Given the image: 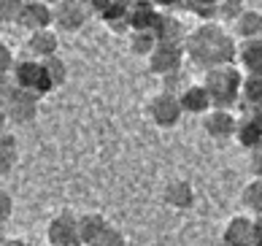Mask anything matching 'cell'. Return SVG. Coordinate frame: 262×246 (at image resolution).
<instances>
[{
	"mask_svg": "<svg viewBox=\"0 0 262 246\" xmlns=\"http://www.w3.org/2000/svg\"><path fill=\"white\" fill-rule=\"evenodd\" d=\"M90 6L84 0H62L54 6V25L62 33H79L90 19Z\"/></svg>",
	"mask_w": 262,
	"mask_h": 246,
	"instance_id": "8",
	"label": "cell"
},
{
	"mask_svg": "<svg viewBox=\"0 0 262 246\" xmlns=\"http://www.w3.org/2000/svg\"><path fill=\"white\" fill-rule=\"evenodd\" d=\"M41 63H43V68H46V76H49V81H52L54 90H57V87H62L65 78H68V65H65L62 57L54 54V57H49V60H41Z\"/></svg>",
	"mask_w": 262,
	"mask_h": 246,
	"instance_id": "26",
	"label": "cell"
},
{
	"mask_svg": "<svg viewBox=\"0 0 262 246\" xmlns=\"http://www.w3.org/2000/svg\"><path fill=\"white\" fill-rule=\"evenodd\" d=\"M3 246H33V243H27V241H22V238H6Z\"/></svg>",
	"mask_w": 262,
	"mask_h": 246,
	"instance_id": "35",
	"label": "cell"
},
{
	"mask_svg": "<svg viewBox=\"0 0 262 246\" xmlns=\"http://www.w3.org/2000/svg\"><path fill=\"white\" fill-rule=\"evenodd\" d=\"M241 203H244V209L249 214H262V179H251L244 192H241Z\"/></svg>",
	"mask_w": 262,
	"mask_h": 246,
	"instance_id": "24",
	"label": "cell"
},
{
	"mask_svg": "<svg viewBox=\"0 0 262 246\" xmlns=\"http://www.w3.org/2000/svg\"><path fill=\"white\" fill-rule=\"evenodd\" d=\"M38 103H41V97L22 90V87H16L14 81L3 87V111L11 122L16 125H27L33 122L38 116Z\"/></svg>",
	"mask_w": 262,
	"mask_h": 246,
	"instance_id": "3",
	"label": "cell"
},
{
	"mask_svg": "<svg viewBox=\"0 0 262 246\" xmlns=\"http://www.w3.org/2000/svg\"><path fill=\"white\" fill-rule=\"evenodd\" d=\"M244 73L241 68L235 65H219V68H211L203 76V84L206 90L211 92V100L213 108H235L241 106V90H244Z\"/></svg>",
	"mask_w": 262,
	"mask_h": 246,
	"instance_id": "2",
	"label": "cell"
},
{
	"mask_svg": "<svg viewBox=\"0 0 262 246\" xmlns=\"http://www.w3.org/2000/svg\"><path fill=\"white\" fill-rule=\"evenodd\" d=\"M262 106V76H246L241 90V108H259Z\"/></svg>",
	"mask_w": 262,
	"mask_h": 246,
	"instance_id": "21",
	"label": "cell"
},
{
	"mask_svg": "<svg viewBox=\"0 0 262 246\" xmlns=\"http://www.w3.org/2000/svg\"><path fill=\"white\" fill-rule=\"evenodd\" d=\"M22 11H25V0H0V16H3V22L19 25Z\"/></svg>",
	"mask_w": 262,
	"mask_h": 246,
	"instance_id": "27",
	"label": "cell"
},
{
	"mask_svg": "<svg viewBox=\"0 0 262 246\" xmlns=\"http://www.w3.org/2000/svg\"><path fill=\"white\" fill-rule=\"evenodd\" d=\"M92 246H127V241H124V235L116 230V228H108Z\"/></svg>",
	"mask_w": 262,
	"mask_h": 246,
	"instance_id": "29",
	"label": "cell"
},
{
	"mask_svg": "<svg viewBox=\"0 0 262 246\" xmlns=\"http://www.w3.org/2000/svg\"><path fill=\"white\" fill-rule=\"evenodd\" d=\"M235 138L249 152H254V149L262 146V116L257 114V108H246V111H244V116L238 119Z\"/></svg>",
	"mask_w": 262,
	"mask_h": 246,
	"instance_id": "12",
	"label": "cell"
},
{
	"mask_svg": "<svg viewBox=\"0 0 262 246\" xmlns=\"http://www.w3.org/2000/svg\"><path fill=\"white\" fill-rule=\"evenodd\" d=\"M19 25L30 33H38V30H52L54 25V8L41 3V0H25V11H22V19Z\"/></svg>",
	"mask_w": 262,
	"mask_h": 246,
	"instance_id": "11",
	"label": "cell"
},
{
	"mask_svg": "<svg viewBox=\"0 0 262 246\" xmlns=\"http://www.w3.org/2000/svg\"><path fill=\"white\" fill-rule=\"evenodd\" d=\"M222 246H257L254 216H232L222 233Z\"/></svg>",
	"mask_w": 262,
	"mask_h": 246,
	"instance_id": "10",
	"label": "cell"
},
{
	"mask_svg": "<svg viewBox=\"0 0 262 246\" xmlns=\"http://www.w3.org/2000/svg\"><path fill=\"white\" fill-rule=\"evenodd\" d=\"M160 19V11L149 3H130V30L141 33V30H151Z\"/></svg>",
	"mask_w": 262,
	"mask_h": 246,
	"instance_id": "17",
	"label": "cell"
},
{
	"mask_svg": "<svg viewBox=\"0 0 262 246\" xmlns=\"http://www.w3.org/2000/svg\"><path fill=\"white\" fill-rule=\"evenodd\" d=\"M14 68H16L14 52L8 49V44H3V46H0V71H3V73H14Z\"/></svg>",
	"mask_w": 262,
	"mask_h": 246,
	"instance_id": "30",
	"label": "cell"
},
{
	"mask_svg": "<svg viewBox=\"0 0 262 246\" xmlns=\"http://www.w3.org/2000/svg\"><path fill=\"white\" fill-rule=\"evenodd\" d=\"M232 30L241 41H254V38H262V14L254 11V8H246L244 16L232 25Z\"/></svg>",
	"mask_w": 262,
	"mask_h": 246,
	"instance_id": "19",
	"label": "cell"
},
{
	"mask_svg": "<svg viewBox=\"0 0 262 246\" xmlns=\"http://www.w3.org/2000/svg\"><path fill=\"white\" fill-rule=\"evenodd\" d=\"M238 63L244 65L246 76H262V38H254V41H241V46H238Z\"/></svg>",
	"mask_w": 262,
	"mask_h": 246,
	"instance_id": "16",
	"label": "cell"
},
{
	"mask_svg": "<svg viewBox=\"0 0 262 246\" xmlns=\"http://www.w3.org/2000/svg\"><path fill=\"white\" fill-rule=\"evenodd\" d=\"M57 49H60V38H57L54 30H38L27 38V54L33 60H49V57L57 54Z\"/></svg>",
	"mask_w": 262,
	"mask_h": 246,
	"instance_id": "15",
	"label": "cell"
},
{
	"mask_svg": "<svg viewBox=\"0 0 262 246\" xmlns=\"http://www.w3.org/2000/svg\"><path fill=\"white\" fill-rule=\"evenodd\" d=\"M154 35H157L160 41H170V44H184L187 41V38H184V25L170 14H160L157 25H154Z\"/></svg>",
	"mask_w": 262,
	"mask_h": 246,
	"instance_id": "20",
	"label": "cell"
},
{
	"mask_svg": "<svg viewBox=\"0 0 262 246\" xmlns=\"http://www.w3.org/2000/svg\"><path fill=\"white\" fill-rule=\"evenodd\" d=\"M162 81H165V92H173V95H176V90H179V95H181V92L189 87V84H187V76H184V71H176V73L165 76Z\"/></svg>",
	"mask_w": 262,
	"mask_h": 246,
	"instance_id": "28",
	"label": "cell"
},
{
	"mask_svg": "<svg viewBox=\"0 0 262 246\" xmlns=\"http://www.w3.org/2000/svg\"><path fill=\"white\" fill-rule=\"evenodd\" d=\"M246 6L244 0H219L216 3V22H232L235 25L241 16H244Z\"/></svg>",
	"mask_w": 262,
	"mask_h": 246,
	"instance_id": "25",
	"label": "cell"
},
{
	"mask_svg": "<svg viewBox=\"0 0 262 246\" xmlns=\"http://www.w3.org/2000/svg\"><path fill=\"white\" fill-rule=\"evenodd\" d=\"M181 114H184V108H181V100H179V95H173V92H157L151 97V103H149V116H151V122L162 127V130H170V127H176L181 122Z\"/></svg>",
	"mask_w": 262,
	"mask_h": 246,
	"instance_id": "7",
	"label": "cell"
},
{
	"mask_svg": "<svg viewBox=\"0 0 262 246\" xmlns=\"http://www.w3.org/2000/svg\"><path fill=\"white\" fill-rule=\"evenodd\" d=\"M160 44V38L154 35L151 30H141V33H130V52L135 57H149L154 54V49H157Z\"/></svg>",
	"mask_w": 262,
	"mask_h": 246,
	"instance_id": "22",
	"label": "cell"
},
{
	"mask_svg": "<svg viewBox=\"0 0 262 246\" xmlns=\"http://www.w3.org/2000/svg\"><path fill=\"white\" fill-rule=\"evenodd\" d=\"M0 203H3V219H8V216H11V209H14V203H11V198H8V192H0Z\"/></svg>",
	"mask_w": 262,
	"mask_h": 246,
	"instance_id": "33",
	"label": "cell"
},
{
	"mask_svg": "<svg viewBox=\"0 0 262 246\" xmlns=\"http://www.w3.org/2000/svg\"><path fill=\"white\" fill-rule=\"evenodd\" d=\"M203 130H206L208 138L213 141H227L235 138L238 133V116L227 111V108H211V111L203 116Z\"/></svg>",
	"mask_w": 262,
	"mask_h": 246,
	"instance_id": "9",
	"label": "cell"
},
{
	"mask_svg": "<svg viewBox=\"0 0 262 246\" xmlns=\"http://www.w3.org/2000/svg\"><path fill=\"white\" fill-rule=\"evenodd\" d=\"M219 0H179V6H184L187 11H192L195 6H216Z\"/></svg>",
	"mask_w": 262,
	"mask_h": 246,
	"instance_id": "32",
	"label": "cell"
},
{
	"mask_svg": "<svg viewBox=\"0 0 262 246\" xmlns=\"http://www.w3.org/2000/svg\"><path fill=\"white\" fill-rule=\"evenodd\" d=\"M179 100H181L184 114H195V116H206L213 108L211 92L206 90V84H189L187 90L179 95Z\"/></svg>",
	"mask_w": 262,
	"mask_h": 246,
	"instance_id": "13",
	"label": "cell"
},
{
	"mask_svg": "<svg viewBox=\"0 0 262 246\" xmlns=\"http://www.w3.org/2000/svg\"><path fill=\"white\" fill-rule=\"evenodd\" d=\"M162 200L168 203L170 209H176V211H187V209H192V203H195V190H192L189 181L173 179V181L165 184Z\"/></svg>",
	"mask_w": 262,
	"mask_h": 246,
	"instance_id": "14",
	"label": "cell"
},
{
	"mask_svg": "<svg viewBox=\"0 0 262 246\" xmlns=\"http://www.w3.org/2000/svg\"><path fill=\"white\" fill-rule=\"evenodd\" d=\"M249 168H251V173H254V179H262V146L251 152V157H249Z\"/></svg>",
	"mask_w": 262,
	"mask_h": 246,
	"instance_id": "31",
	"label": "cell"
},
{
	"mask_svg": "<svg viewBox=\"0 0 262 246\" xmlns=\"http://www.w3.org/2000/svg\"><path fill=\"white\" fill-rule=\"evenodd\" d=\"M254 233H257V246H262V214L254 216Z\"/></svg>",
	"mask_w": 262,
	"mask_h": 246,
	"instance_id": "34",
	"label": "cell"
},
{
	"mask_svg": "<svg viewBox=\"0 0 262 246\" xmlns=\"http://www.w3.org/2000/svg\"><path fill=\"white\" fill-rule=\"evenodd\" d=\"M46 241L49 246H84L79 233V216L71 211H60L46 224Z\"/></svg>",
	"mask_w": 262,
	"mask_h": 246,
	"instance_id": "5",
	"label": "cell"
},
{
	"mask_svg": "<svg viewBox=\"0 0 262 246\" xmlns=\"http://www.w3.org/2000/svg\"><path fill=\"white\" fill-rule=\"evenodd\" d=\"M16 157H19V144H16V135L14 133H3L0 138V171L8 173L16 165Z\"/></svg>",
	"mask_w": 262,
	"mask_h": 246,
	"instance_id": "23",
	"label": "cell"
},
{
	"mask_svg": "<svg viewBox=\"0 0 262 246\" xmlns=\"http://www.w3.org/2000/svg\"><path fill=\"white\" fill-rule=\"evenodd\" d=\"M41 3H46V6H52V8H54L57 3H62V0H41Z\"/></svg>",
	"mask_w": 262,
	"mask_h": 246,
	"instance_id": "36",
	"label": "cell"
},
{
	"mask_svg": "<svg viewBox=\"0 0 262 246\" xmlns=\"http://www.w3.org/2000/svg\"><path fill=\"white\" fill-rule=\"evenodd\" d=\"M187 57L203 71L219 65H235L238 60V44L219 22H203L187 35Z\"/></svg>",
	"mask_w": 262,
	"mask_h": 246,
	"instance_id": "1",
	"label": "cell"
},
{
	"mask_svg": "<svg viewBox=\"0 0 262 246\" xmlns=\"http://www.w3.org/2000/svg\"><path fill=\"white\" fill-rule=\"evenodd\" d=\"M14 84L16 87H22V90L27 92H33L38 97H43V95H49L54 87L49 81V76H46V68L41 60H33V57H27V60H19L16 68H14Z\"/></svg>",
	"mask_w": 262,
	"mask_h": 246,
	"instance_id": "4",
	"label": "cell"
},
{
	"mask_svg": "<svg viewBox=\"0 0 262 246\" xmlns=\"http://www.w3.org/2000/svg\"><path fill=\"white\" fill-rule=\"evenodd\" d=\"M108 228L111 224L105 222L103 214H81L79 216V233H81V243L84 246H92Z\"/></svg>",
	"mask_w": 262,
	"mask_h": 246,
	"instance_id": "18",
	"label": "cell"
},
{
	"mask_svg": "<svg viewBox=\"0 0 262 246\" xmlns=\"http://www.w3.org/2000/svg\"><path fill=\"white\" fill-rule=\"evenodd\" d=\"M184 57H187V46L184 44H170V41H160L154 54L149 57V71L154 76H170L181 71L184 65Z\"/></svg>",
	"mask_w": 262,
	"mask_h": 246,
	"instance_id": "6",
	"label": "cell"
}]
</instances>
